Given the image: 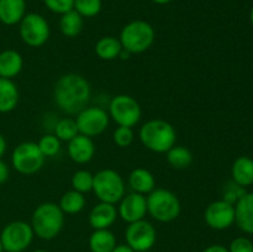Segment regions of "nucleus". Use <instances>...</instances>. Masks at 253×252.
I'll list each match as a JSON object with an SVG mask.
<instances>
[{"mask_svg": "<svg viewBox=\"0 0 253 252\" xmlns=\"http://www.w3.org/2000/svg\"><path fill=\"white\" fill-rule=\"evenodd\" d=\"M91 86L83 76L67 73L57 81L53 88V100L63 113L78 114L88 105Z\"/></svg>", "mask_w": 253, "mask_h": 252, "instance_id": "f257e3e1", "label": "nucleus"}, {"mask_svg": "<svg viewBox=\"0 0 253 252\" xmlns=\"http://www.w3.org/2000/svg\"><path fill=\"white\" fill-rule=\"evenodd\" d=\"M63 225L64 212L56 203H41L32 212L31 227L35 236L41 240L48 241L57 237L63 229Z\"/></svg>", "mask_w": 253, "mask_h": 252, "instance_id": "f03ea898", "label": "nucleus"}, {"mask_svg": "<svg viewBox=\"0 0 253 252\" xmlns=\"http://www.w3.org/2000/svg\"><path fill=\"white\" fill-rule=\"evenodd\" d=\"M140 141L147 150L156 153H166L175 145L177 132L172 124L162 119H152L141 126Z\"/></svg>", "mask_w": 253, "mask_h": 252, "instance_id": "7ed1b4c3", "label": "nucleus"}, {"mask_svg": "<svg viewBox=\"0 0 253 252\" xmlns=\"http://www.w3.org/2000/svg\"><path fill=\"white\" fill-rule=\"evenodd\" d=\"M146 203L147 214L158 222L173 221L179 216L182 210L177 195L165 188H155L150 194L146 195Z\"/></svg>", "mask_w": 253, "mask_h": 252, "instance_id": "20e7f679", "label": "nucleus"}, {"mask_svg": "<svg viewBox=\"0 0 253 252\" xmlns=\"http://www.w3.org/2000/svg\"><path fill=\"white\" fill-rule=\"evenodd\" d=\"M156 32L152 25L143 20H135L123 27L120 32V42L123 48L131 54L147 51L155 42Z\"/></svg>", "mask_w": 253, "mask_h": 252, "instance_id": "39448f33", "label": "nucleus"}, {"mask_svg": "<svg viewBox=\"0 0 253 252\" xmlns=\"http://www.w3.org/2000/svg\"><path fill=\"white\" fill-rule=\"evenodd\" d=\"M93 192L100 202L115 205L125 195V182L116 170L101 169L94 174Z\"/></svg>", "mask_w": 253, "mask_h": 252, "instance_id": "423d86ee", "label": "nucleus"}, {"mask_svg": "<svg viewBox=\"0 0 253 252\" xmlns=\"http://www.w3.org/2000/svg\"><path fill=\"white\" fill-rule=\"evenodd\" d=\"M46 157L40 150L37 142L26 141L14 148L11 153V166L16 172L24 175H32L44 165Z\"/></svg>", "mask_w": 253, "mask_h": 252, "instance_id": "0eeeda50", "label": "nucleus"}, {"mask_svg": "<svg viewBox=\"0 0 253 252\" xmlns=\"http://www.w3.org/2000/svg\"><path fill=\"white\" fill-rule=\"evenodd\" d=\"M109 116L119 126L133 127L142 118V109L135 98L126 94H119L114 96L109 104Z\"/></svg>", "mask_w": 253, "mask_h": 252, "instance_id": "6e6552de", "label": "nucleus"}, {"mask_svg": "<svg viewBox=\"0 0 253 252\" xmlns=\"http://www.w3.org/2000/svg\"><path fill=\"white\" fill-rule=\"evenodd\" d=\"M34 237L35 234L31 224L22 220L9 222L0 232V240L4 251L10 252H24L32 244Z\"/></svg>", "mask_w": 253, "mask_h": 252, "instance_id": "1a4fd4ad", "label": "nucleus"}, {"mask_svg": "<svg viewBox=\"0 0 253 252\" xmlns=\"http://www.w3.org/2000/svg\"><path fill=\"white\" fill-rule=\"evenodd\" d=\"M19 34L25 44L30 47H41L48 41L49 25L42 15L29 12L19 24Z\"/></svg>", "mask_w": 253, "mask_h": 252, "instance_id": "9d476101", "label": "nucleus"}, {"mask_svg": "<svg viewBox=\"0 0 253 252\" xmlns=\"http://www.w3.org/2000/svg\"><path fill=\"white\" fill-rule=\"evenodd\" d=\"M110 116L100 106H85L77 114L76 123L81 135L95 137L108 128Z\"/></svg>", "mask_w": 253, "mask_h": 252, "instance_id": "9b49d317", "label": "nucleus"}, {"mask_svg": "<svg viewBox=\"0 0 253 252\" xmlns=\"http://www.w3.org/2000/svg\"><path fill=\"white\" fill-rule=\"evenodd\" d=\"M126 245L135 252L151 251L157 241L156 227L147 220L142 219L138 221L127 224L125 230Z\"/></svg>", "mask_w": 253, "mask_h": 252, "instance_id": "f8f14e48", "label": "nucleus"}, {"mask_svg": "<svg viewBox=\"0 0 253 252\" xmlns=\"http://www.w3.org/2000/svg\"><path fill=\"white\" fill-rule=\"evenodd\" d=\"M204 220L212 230H226L235 222V205L216 200L208 205L204 212Z\"/></svg>", "mask_w": 253, "mask_h": 252, "instance_id": "ddd939ff", "label": "nucleus"}, {"mask_svg": "<svg viewBox=\"0 0 253 252\" xmlns=\"http://www.w3.org/2000/svg\"><path fill=\"white\" fill-rule=\"evenodd\" d=\"M146 214H147L146 195L132 192L127 195H124L123 199L119 202L118 215L127 224L145 219Z\"/></svg>", "mask_w": 253, "mask_h": 252, "instance_id": "4468645a", "label": "nucleus"}, {"mask_svg": "<svg viewBox=\"0 0 253 252\" xmlns=\"http://www.w3.org/2000/svg\"><path fill=\"white\" fill-rule=\"evenodd\" d=\"M68 156L73 162L78 165H85L90 162L95 155V145L93 138L78 133L73 140L68 142Z\"/></svg>", "mask_w": 253, "mask_h": 252, "instance_id": "2eb2a0df", "label": "nucleus"}, {"mask_svg": "<svg viewBox=\"0 0 253 252\" xmlns=\"http://www.w3.org/2000/svg\"><path fill=\"white\" fill-rule=\"evenodd\" d=\"M118 209L114 204L100 202L89 212V224L94 230L110 229L118 219Z\"/></svg>", "mask_w": 253, "mask_h": 252, "instance_id": "dca6fc26", "label": "nucleus"}, {"mask_svg": "<svg viewBox=\"0 0 253 252\" xmlns=\"http://www.w3.org/2000/svg\"><path fill=\"white\" fill-rule=\"evenodd\" d=\"M235 224L241 231L253 235V193H245L235 204Z\"/></svg>", "mask_w": 253, "mask_h": 252, "instance_id": "f3484780", "label": "nucleus"}, {"mask_svg": "<svg viewBox=\"0 0 253 252\" xmlns=\"http://www.w3.org/2000/svg\"><path fill=\"white\" fill-rule=\"evenodd\" d=\"M24 67L21 53L15 49H5L0 52V78L14 79L19 76Z\"/></svg>", "mask_w": 253, "mask_h": 252, "instance_id": "a211bd4d", "label": "nucleus"}, {"mask_svg": "<svg viewBox=\"0 0 253 252\" xmlns=\"http://www.w3.org/2000/svg\"><path fill=\"white\" fill-rule=\"evenodd\" d=\"M26 15L25 0H0V21L7 26L20 24Z\"/></svg>", "mask_w": 253, "mask_h": 252, "instance_id": "6ab92c4d", "label": "nucleus"}, {"mask_svg": "<svg viewBox=\"0 0 253 252\" xmlns=\"http://www.w3.org/2000/svg\"><path fill=\"white\" fill-rule=\"evenodd\" d=\"M128 184L135 193L147 195L156 188V179L146 168H135L128 175Z\"/></svg>", "mask_w": 253, "mask_h": 252, "instance_id": "aec40b11", "label": "nucleus"}, {"mask_svg": "<svg viewBox=\"0 0 253 252\" xmlns=\"http://www.w3.org/2000/svg\"><path fill=\"white\" fill-rule=\"evenodd\" d=\"M19 99V89L12 79L0 78V113L7 114L15 110Z\"/></svg>", "mask_w": 253, "mask_h": 252, "instance_id": "412c9836", "label": "nucleus"}, {"mask_svg": "<svg viewBox=\"0 0 253 252\" xmlns=\"http://www.w3.org/2000/svg\"><path fill=\"white\" fill-rule=\"evenodd\" d=\"M232 179L240 187L253 184V160L247 156H241L234 162L231 168Z\"/></svg>", "mask_w": 253, "mask_h": 252, "instance_id": "4be33fe9", "label": "nucleus"}, {"mask_svg": "<svg viewBox=\"0 0 253 252\" xmlns=\"http://www.w3.org/2000/svg\"><path fill=\"white\" fill-rule=\"evenodd\" d=\"M116 245L115 235L109 229L94 230L89 237V249L91 252H111Z\"/></svg>", "mask_w": 253, "mask_h": 252, "instance_id": "5701e85b", "label": "nucleus"}, {"mask_svg": "<svg viewBox=\"0 0 253 252\" xmlns=\"http://www.w3.org/2000/svg\"><path fill=\"white\" fill-rule=\"evenodd\" d=\"M123 44L120 40L114 36H104L95 43L96 56L104 61H113L120 57Z\"/></svg>", "mask_w": 253, "mask_h": 252, "instance_id": "b1692460", "label": "nucleus"}, {"mask_svg": "<svg viewBox=\"0 0 253 252\" xmlns=\"http://www.w3.org/2000/svg\"><path fill=\"white\" fill-rule=\"evenodd\" d=\"M83 17L74 9L61 15V19H59V30L64 36L69 39L78 36L83 30Z\"/></svg>", "mask_w": 253, "mask_h": 252, "instance_id": "393cba45", "label": "nucleus"}, {"mask_svg": "<svg viewBox=\"0 0 253 252\" xmlns=\"http://www.w3.org/2000/svg\"><path fill=\"white\" fill-rule=\"evenodd\" d=\"M85 197L77 190H68L64 193L59 200V208L64 214L74 215L81 212L85 207Z\"/></svg>", "mask_w": 253, "mask_h": 252, "instance_id": "a878e982", "label": "nucleus"}, {"mask_svg": "<svg viewBox=\"0 0 253 252\" xmlns=\"http://www.w3.org/2000/svg\"><path fill=\"white\" fill-rule=\"evenodd\" d=\"M166 158L170 167L175 169H185L193 162V155L189 148L184 146H173L166 152Z\"/></svg>", "mask_w": 253, "mask_h": 252, "instance_id": "bb28decb", "label": "nucleus"}, {"mask_svg": "<svg viewBox=\"0 0 253 252\" xmlns=\"http://www.w3.org/2000/svg\"><path fill=\"white\" fill-rule=\"evenodd\" d=\"M53 133L57 136V138H59L61 141H64V142H69L71 140H73L79 133L78 127H77L76 119L63 118L61 120H58L56 123V125H54Z\"/></svg>", "mask_w": 253, "mask_h": 252, "instance_id": "cd10ccee", "label": "nucleus"}, {"mask_svg": "<svg viewBox=\"0 0 253 252\" xmlns=\"http://www.w3.org/2000/svg\"><path fill=\"white\" fill-rule=\"evenodd\" d=\"M71 183L73 190H77V192L82 193V194H85V193L93 190L94 174L86 169H79L73 173Z\"/></svg>", "mask_w": 253, "mask_h": 252, "instance_id": "c85d7f7f", "label": "nucleus"}, {"mask_svg": "<svg viewBox=\"0 0 253 252\" xmlns=\"http://www.w3.org/2000/svg\"><path fill=\"white\" fill-rule=\"evenodd\" d=\"M103 1L101 0H74L73 9L82 17H94L101 11Z\"/></svg>", "mask_w": 253, "mask_h": 252, "instance_id": "c756f323", "label": "nucleus"}, {"mask_svg": "<svg viewBox=\"0 0 253 252\" xmlns=\"http://www.w3.org/2000/svg\"><path fill=\"white\" fill-rule=\"evenodd\" d=\"M61 142L62 141L57 138L54 133H47L40 138L37 145H39L40 150L43 153L44 157H53V156L58 155L59 151H61Z\"/></svg>", "mask_w": 253, "mask_h": 252, "instance_id": "7c9ffc66", "label": "nucleus"}, {"mask_svg": "<svg viewBox=\"0 0 253 252\" xmlns=\"http://www.w3.org/2000/svg\"><path fill=\"white\" fill-rule=\"evenodd\" d=\"M114 142H115L116 146L121 148L128 147V146L132 145L133 138H135V135H133L132 127H126V126H118L114 131Z\"/></svg>", "mask_w": 253, "mask_h": 252, "instance_id": "2f4dec72", "label": "nucleus"}, {"mask_svg": "<svg viewBox=\"0 0 253 252\" xmlns=\"http://www.w3.org/2000/svg\"><path fill=\"white\" fill-rule=\"evenodd\" d=\"M43 4L49 11L63 15L73 10L74 0H43Z\"/></svg>", "mask_w": 253, "mask_h": 252, "instance_id": "473e14b6", "label": "nucleus"}, {"mask_svg": "<svg viewBox=\"0 0 253 252\" xmlns=\"http://www.w3.org/2000/svg\"><path fill=\"white\" fill-rule=\"evenodd\" d=\"M245 193L246 192H244V187H240V185H237L236 183L232 182L231 184L227 185L226 189H225L224 199L222 200H225V202L235 205L236 204L237 200H239L240 198L245 194Z\"/></svg>", "mask_w": 253, "mask_h": 252, "instance_id": "72a5a7b5", "label": "nucleus"}, {"mask_svg": "<svg viewBox=\"0 0 253 252\" xmlns=\"http://www.w3.org/2000/svg\"><path fill=\"white\" fill-rule=\"evenodd\" d=\"M229 252H253V244L247 237H236L230 244Z\"/></svg>", "mask_w": 253, "mask_h": 252, "instance_id": "f704fd0d", "label": "nucleus"}, {"mask_svg": "<svg viewBox=\"0 0 253 252\" xmlns=\"http://www.w3.org/2000/svg\"><path fill=\"white\" fill-rule=\"evenodd\" d=\"M10 177V169L6 163L0 158V184H4Z\"/></svg>", "mask_w": 253, "mask_h": 252, "instance_id": "c9c22d12", "label": "nucleus"}, {"mask_svg": "<svg viewBox=\"0 0 253 252\" xmlns=\"http://www.w3.org/2000/svg\"><path fill=\"white\" fill-rule=\"evenodd\" d=\"M202 252H229V249H226L222 245H210L207 249L203 250Z\"/></svg>", "mask_w": 253, "mask_h": 252, "instance_id": "e433bc0d", "label": "nucleus"}, {"mask_svg": "<svg viewBox=\"0 0 253 252\" xmlns=\"http://www.w3.org/2000/svg\"><path fill=\"white\" fill-rule=\"evenodd\" d=\"M6 147H7L6 140H5L4 135L0 132V158H1L2 156L5 155V152H6Z\"/></svg>", "mask_w": 253, "mask_h": 252, "instance_id": "4c0bfd02", "label": "nucleus"}, {"mask_svg": "<svg viewBox=\"0 0 253 252\" xmlns=\"http://www.w3.org/2000/svg\"><path fill=\"white\" fill-rule=\"evenodd\" d=\"M111 252H135V251H133L131 247H128L126 244H124V245H116V247Z\"/></svg>", "mask_w": 253, "mask_h": 252, "instance_id": "58836bf2", "label": "nucleus"}, {"mask_svg": "<svg viewBox=\"0 0 253 252\" xmlns=\"http://www.w3.org/2000/svg\"><path fill=\"white\" fill-rule=\"evenodd\" d=\"M153 2H156V4H160V5H165V4H168V2H170L172 0H152Z\"/></svg>", "mask_w": 253, "mask_h": 252, "instance_id": "ea45409f", "label": "nucleus"}, {"mask_svg": "<svg viewBox=\"0 0 253 252\" xmlns=\"http://www.w3.org/2000/svg\"><path fill=\"white\" fill-rule=\"evenodd\" d=\"M250 19H251V22H252V25H253V7H252V10H251V14H250Z\"/></svg>", "mask_w": 253, "mask_h": 252, "instance_id": "a19ab883", "label": "nucleus"}, {"mask_svg": "<svg viewBox=\"0 0 253 252\" xmlns=\"http://www.w3.org/2000/svg\"><path fill=\"white\" fill-rule=\"evenodd\" d=\"M32 252H48V251H46V250L40 249V250H35V251H32Z\"/></svg>", "mask_w": 253, "mask_h": 252, "instance_id": "79ce46f5", "label": "nucleus"}, {"mask_svg": "<svg viewBox=\"0 0 253 252\" xmlns=\"http://www.w3.org/2000/svg\"><path fill=\"white\" fill-rule=\"evenodd\" d=\"M0 252H4V247H2L1 240H0Z\"/></svg>", "mask_w": 253, "mask_h": 252, "instance_id": "37998d69", "label": "nucleus"}, {"mask_svg": "<svg viewBox=\"0 0 253 252\" xmlns=\"http://www.w3.org/2000/svg\"><path fill=\"white\" fill-rule=\"evenodd\" d=\"M145 252H151V251H145Z\"/></svg>", "mask_w": 253, "mask_h": 252, "instance_id": "c03bdc74", "label": "nucleus"}, {"mask_svg": "<svg viewBox=\"0 0 253 252\" xmlns=\"http://www.w3.org/2000/svg\"><path fill=\"white\" fill-rule=\"evenodd\" d=\"M4 252H10V251H4Z\"/></svg>", "mask_w": 253, "mask_h": 252, "instance_id": "a18cd8bd", "label": "nucleus"}]
</instances>
